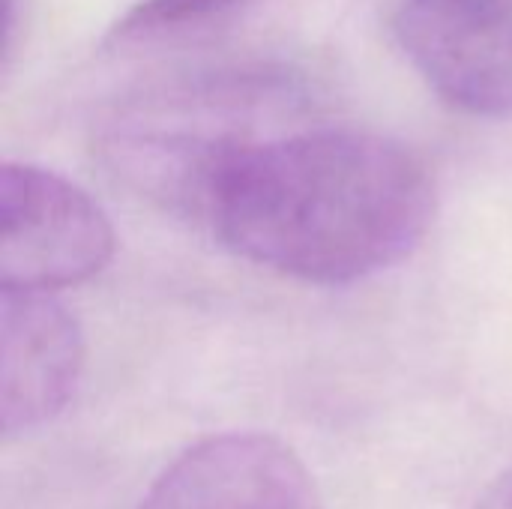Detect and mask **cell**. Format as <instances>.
Listing matches in <instances>:
<instances>
[{
	"mask_svg": "<svg viewBox=\"0 0 512 509\" xmlns=\"http://www.w3.org/2000/svg\"><path fill=\"white\" fill-rule=\"evenodd\" d=\"M438 189L408 144L354 126L255 138L219 168L201 228L306 285H354L423 243Z\"/></svg>",
	"mask_w": 512,
	"mask_h": 509,
	"instance_id": "6da1fadb",
	"label": "cell"
},
{
	"mask_svg": "<svg viewBox=\"0 0 512 509\" xmlns=\"http://www.w3.org/2000/svg\"><path fill=\"white\" fill-rule=\"evenodd\" d=\"M114 249V225L87 189L30 162L0 168V288L57 294L99 276Z\"/></svg>",
	"mask_w": 512,
	"mask_h": 509,
	"instance_id": "7a4b0ae2",
	"label": "cell"
},
{
	"mask_svg": "<svg viewBox=\"0 0 512 509\" xmlns=\"http://www.w3.org/2000/svg\"><path fill=\"white\" fill-rule=\"evenodd\" d=\"M396 36L450 108L512 117V0H402Z\"/></svg>",
	"mask_w": 512,
	"mask_h": 509,
	"instance_id": "3957f363",
	"label": "cell"
},
{
	"mask_svg": "<svg viewBox=\"0 0 512 509\" xmlns=\"http://www.w3.org/2000/svg\"><path fill=\"white\" fill-rule=\"evenodd\" d=\"M138 509H324L303 459L264 432H222L186 447Z\"/></svg>",
	"mask_w": 512,
	"mask_h": 509,
	"instance_id": "277c9868",
	"label": "cell"
},
{
	"mask_svg": "<svg viewBox=\"0 0 512 509\" xmlns=\"http://www.w3.org/2000/svg\"><path fill=\"white\" fill-rule=\"evenodd\" d=\"M84 375V333L54 291L0 288V423L6 438L57 420Z\"/></svg>",
	"mask_w": 512,
	"mask_h": 509,
	"instance_id": "5b68a950",
	"label": "cell"
},
{
	"mask_svg": "<svg viewBox=\"0 0 512 509\" xmlns=\"http://www.w3.org/2000/svg\"><path fill=\"white\" fill-rule=\"evenodd\" d=\"M240 3L243 0H138L108 27L105 42L129 45L183 33L228 15Z\"/></svg>",
	"mask_w": 512,
	"mask_h": 509,
	"instance_id": "8992f818",
	"label": "cell"
},
{
	"mask_svg": "<svg viewBox=\"0 0 512 509\" xmlns=\"http://www.w3.org/2000/svg\"><path fill=\"white\" fill-rule=\"evenodd\" d=\"M474 509H512V468L495 477V483L480 495Z\"/></svg>",
	"mask_w": 512,
	"mask_h": 509,
	"instance_id": "52a82bcc",
	"label": "cell"
}]
</instances>
